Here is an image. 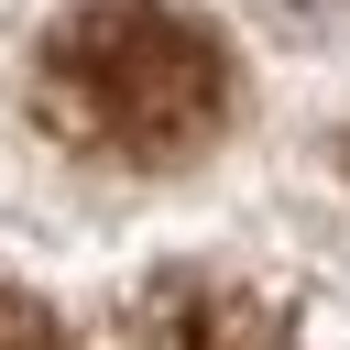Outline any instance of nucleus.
<instances>
[{"label": "nucleus", "instance_id": "nucleus-3", "mask_svg": "<svg viewBox=\"0 0 350 350\" xmlns=\"http://www.w3.org/2000/svg\"><path fill=\"white\" fill-rule=\"evenodd\" d=\"M0 350H77V339H66V317H55L33 284L0 273Z\"/></svg>", "mask_w": 350, "mask_h": 350}, {"label": "nucleus", "instance_id": "nucleus-2", "mask_svg": "<svg viewBox=\"0 0 350 350\" xmlns=\"http://www.w3.org/2000/svg\"><path fill=\"white\" fill-rule=\"evenodd\" d=\"M131 350H284L273 306L241 295V284H208V273H164L131 317Z\"/></svg>", "mask_w": 350, "mask_h": 350}, {"label": "nucleus", "instance_id": "nucleus-1", "mask_svg": "<svg viewBox=\"0 0 350 350\" xmlns=\"http://www.w3.org/2000/svg\"><path fill=\"white\" fill-rule=\"evenodd\" d=\"M219 109H230V66L164 0H77L33 44V120L88 164L175 175L219 142Z\"/></svg>", "mask_w": 350, "mask_h": 350}]
</instances>
